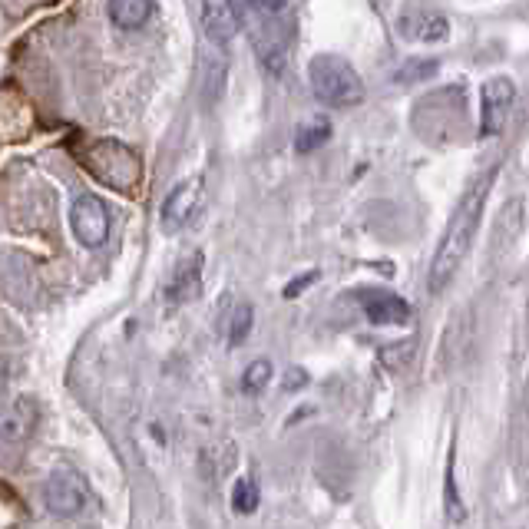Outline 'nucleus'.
I'll return each mask as SVG.
<instances>
[{"instance_id":"obj_9","label":"nucleus","mask_w":529,"mask_h":529,"mask_svg":"<svg viewBox=\"0 0 529 529\" xmlns=\"http://www.w3.org/2000/svg\"><path fill=\"white\" fill-rule=\"evenodd\" d=\"M358 301L364 308V315L374 321V325H384V328H397V325H407L410 321V305L394 295V291H384V288H361L358 291Z\"/></svg>"},{"instance_id":"obj_3","label":"nucleus","mask_w":529,"mask_h":529,"mask_svg":"<svg viewBox=\"0 0 529 529\" xmlns=\"http://www.w3.org/2000/svg\"><path fill=\"white\" fill-rule=\"evenodd\" d=\"M80 163L86 166L93 179H100L103 186H110L116 192H136L139 179H143V166H139V156L129 146L116 143V139H93L86 143L80 153Z\"/></svg>"},{"instance_id":"obj_7","label":"nucleus","mask_w":529,"mask_h":529,"mask_svg":"<svg viewBox=\"0 0 529 529\" xmlns=\"http://www.w3.org/2000/svg\"><path fill=\"white\" fill-rule=\"evenodd\" d=\"M43 500L53 516H77L86 506V483L73 470H53L43 483Z\"/></svg>"},{"instance_id":"obj_11","label":"nucleus","mask_w":529,"mask_h":529,"mask_svg":"<svg viewBox=\"0 0 529 529\" xmlns=\"http://www.w3.org/2000/svg\"><path fill=\"white\" fill-rule=\"evenodd\" d=\"M37 427V404L30 397H17L0 410V444H24Z\"/></svg>"},{"instance_id":"obj_12","label":"nucleus","mask_w":529,"mask_h":529,"mask_svg":"<svg viewBox=\"0 0 529 529\" xmlns=\"http://www.w3.org/2000/svg\"><path fill=\"white\" fill-rule=\"evenodd\" d=\"M196 199H199V182H179L176 189L169 192V199L163 202V212H159V219H163V229L176 232L182 229L192 212H196Z\"/></svg>"},{"instance_id":"obj_21","label":"nucleus","mask_w":529,"mask_h":529,"mask_svg":"<svg viewBox=\"0 0 529 529\" xmlns=\"http://www.w3.org/2000/svg\"><path fill=\"white\" fill-rule=\"evenodd\" d=\"M308 381V374L305 371H291L288 377H285V391H295V387H301Z\"/></svg>"},{"instance_id":"obj_15","label":"nucleus","mask_w":529,"mask_h":529,"mask_svg":"<svg viewBox=\"0 0 529 529\" xmlns=\"http://www.w3.org/2000/svg\"><path fill=\"white\" fill-rule=\"evenodd\" d=\"M331 139V123L325 120V116H315V120H308L305 126L295 133V153H315V149H321Z\"/></svg>"},{"instance_id":"obj_6","label":"nucleus","mask_w":529,"mask_h":529,"mask_svg":"<svg viewBox=\"0 0 529 529\" xmlns=\"http://www.w3.org/2000/svg\"><path fill=\"white\" fill-rule=\"evenodd\" d=\"M516 103V86L510 77H490L480 93V133L500 136Z\"/></svg>"},{"instance_id":"obj_14","label":"nucleus","mask_w":529,"mask_h":529,"mask_svg":"<svg viewBox=\"0 0 529 529\" xmlns=\"http://www.w3.org/2000/svg\"><path fill=\"white\" fill-rule=\"evenodd\" d=\"M156 4H149V0H113L110 7H106V14L120 30H139L146 24L149 17H153Z\"/></svg>"},{"instance_id":"obj_8","label":"nucleus","mask_w":529,"mask_h":529,"mask_svg":"<svg viewBox=\"0 0 529 529\" xmlns=\"http://www.w3.org/2000/svg\"><path fill=\"white\" fill-rule=\"evenodd\" d=\"M397 30H401L407 40L437 43V40H447L450 20L440 14L437 7H404L401 17H397Z\"/></svg>"},{"instance_id":"obj_18","label":"nucleus","mask_w":529,"mask_h":529,"mask_svg":"<svg viewBox=\"0 0 529 529\" xmlns=\"http://www.w3.org/2000/svg\"><path fill=\"white\" fill-rule=\"evenodd\" d=\"M248 331H252V305H239V308H235L232 328H229V341L242 344L248 338Z\"/></svg>"},{"instance_id":"obj_19","label":"nucleus","mask_w":529,"mask_h":529,"mask_svg":"<svg viewBox=\"0 0 529 529\" xmlns=\"http://www.w3.org/2000/svg\"><path fill=\"white\" fill-rule=\"evenodd\" d=\"M430 73H437V63L434 60H417V63H407V67L397 70V83H414V80H424Z\"/></svg>"},{"instance_id":"obj_13","label":"nucleus","mask_w":529,"mask_h":529,"mask_svg":"<svg viewBox=\"0 0 529 529\" xmlns=\"http://www.w3.org/2000/svg\"><path fill=\"white\" fill-rule=\"evenodd\" d=\"M199 291H202V255H192L186 262H179L176 275H172L166 288V298L172 305H186V301L199 298Z\"/></svg>"},{"instance_id":"obj_2","label":"nucleus","mask_w":529,"mask_h":529,"mask_svg":"<svg viewBox=\"0 0 529 529\" xmlns=\"http://www.w3.org/2000/svg\"><path fill=\"white\" fill-rule=\"evenodd\" d=\"M239 7L258 63L272 77H278L288 63L291 43H295V4H285V0H248V4Z\"/></svg>"},{"instance_id":"obj_10","label":"nucleus","mask_w":529,"mask_h":529,"mask_svg":"<svg viewBox=\"0 0 529 529\" xmlns=\"http://www.w3.org/2000/svg\"><path fill=\"white\" fill-rule=\"evenodd\" d=\"M199 14H202V34L209 37V43H215V47H225V43L242 30V7L239 4L212 0V4L199 7Z\"/></svg>"},{"instance_id":"obj_17","label":"nucleus","mask_w":529,"mask_h":529,"mask_svg":"<svg viewBox=\"0 0 529 529\" xmlns=\"http://www.w3.org/2000/svg\"><path fill=\"white\" fill-rule=\"evenodd\" d=\"M272 361H265V358H258L245 367V374H242V387L248 394H255V391H262V387H268V381H272Z\"/></svg>"},{"instance_id":"obj_1","label":"nucleus","mask_w":529,"mask_h":529,"mask_svg":"<svg viewBox=\"0 0 529 529\" xmlns=\"http://www.w3.org/2000/svg\"><path fill=\"white\" fill-rule=\"evenodd\" d=\"M496 172H500V169H490L480 182H473V186L467 189V196H463L457 209H453L447 235H444V242H440L434 262H430V272H427L430 291H444L450 278L457 275L460 262L467 258V252L473 248V239H477V229H480L483 209H487V199H490Z\"/></svg>"},{"instance_id":"obj_22","label":"nucleus","mask_w":529,"mask_h":529,"mask_svg":"<svg viewBox=\"0 0 529 529\" xmlns=\"http://www.w3.org/2000/svg\"><path fill=\"white\" fill-rule=\"evenodd\" d=\"M7 381H10V367L4 358H0V397H4V391H7Z\"/></svg>"},{"instance_id":"obj_16","label":"nucleus","mask_w":529,"mask_h":529,"mask_svg":"<svg viewBox=\"0 0 529 529\" xmlns=\"http://www.w3.org/2000/svg\"><path fill=\"white\" fill-rule=\"evenodd\" d=\"M258 500H262V493H258V483L252 477H242L239 483H235V490H232V510L235 513H255L258 510Z\"/></svg>"},{"instance_id":"obj_20","label":"nucleus","mask_w":529,"mask_h":529,"mask_svg":"<svg viewBox=\"0 0 529 529\" xmlns=\"http://www.w3.org/2000/svg\"><path fill=\"white\" fill-rule=\"evenodd\" d=\"M315 272H308V275H301L298 282H288V288H285V298H295V295H301V291H305V285H311L315 282Z\"/></svg>"},{"instance_id":"obj_4","label":"nucleus","mask_w":529,"mask_h":529,"mask_svg":"<svg viewBox=\"0 0 529 529\" xmlns=\"http://www.w3.org/2000/svg\"><path fill=\"white\" fill-rule=\"evenodd\" d=\"M308 83L311 93L328 106H358L364 100V83L358 77V70L351 67L344 57H315L308 63Z\"/></svg>"},{"instance_id":"obj_5","label":"nucleus","mask_w":529,"mask_h":529,"mask_svg":"<svg viewBox=\"0 0 529 529\" xmlns=\"http://www.w3.org/2000/svg\"><path fill=\"white\" fill-rule=\"evenodd\" d=\"M70 225H73V235H77L80 245L96 248L106 242V235H110V209H106V202L100 196L83 192L70 209Z\"/></svg>"}]
</instances>
